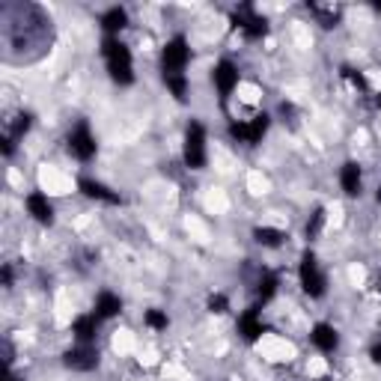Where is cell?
<instances>
[{
  "label": "cell",
  "instance_id": "obj_1",
  "mask_svg": "<svg viewBox=\"0 0 381 381\" xmlns=\"http://www.w3.org/2000/svg\"><path fill=\"white\" fill-rule=\"evenodd\" d=\"M101 57H104V66H108L111 81L119 87H131L134 84V60L128 45L119 39V36H104L101 42Z\"/></svg>",
  "mask_w": 381,
  "mask_h": 381
},
{
  "label": "cell",
  "instance_id": "obj_2",
  "mask_svg": "<svg viewBox=\"0 0 381 381\" xmlns=\"http://www.w3.org/2000/svg\"><path fill=\"white\" fill-rule=\"evenodd\" d=\"M298 283L304 289V295H310V298H325V292H328V277H325V271H322V265H319L313 250H304V256H301Z\"/></svg>",
  "mask_w": 381,
  "mask_h": 381
},
{
  "label": "cell",
  "instance_id": "obj_3",
  "mask_svg": "<svg viewBox=\"0 0 381 381\" xmlns=\"http://www.w3.org/2000/svg\"><path fill=\"white\" fill-rule=\"evenodd\" d=\"M182 158H185L188 170H203L209 164V149H206V128L203 123L191 119L185 128V143H182Z\"/></svg>",
  "mask_w": 381,
  "mask_h": 381
},
{
  "label": "cell",
  "instance_id": "obj_4",
  "mask_svg": "<svg viewBox=\"0 0 381 381\" xmlns=\"http://www.w3.org/2000/svg\"><path fill=\"white\" fill-rule=\"evenodd\" d=\"M188 63H191L188 39H185V36H173L170 42L164 45V51H161V66H164V74H185Z\"/></svg>",
  "mask_w": 381,
  "mask_h": 381
},
{
  "label": "cell",
  "instance_id": "obj_5",
  "mask_svg": "<svg viewBox=\"0 0 381 381\" xmlns=\"http://www.w3.org/2000/svg\"><path fill=\"white\" fill-rule=\"evenodd\" d=\"M271 128V116L268 114H256L253 119H241V123H230V137L238 143L256 146Z\"/></svg>",
  "mask_w": 381,
  "mask_h": 381
},
{
  "label": "cell",
  "instance_id": "obj_6",
  "mask_svg": "<svg viewBox=\"0 0 381 381\" xmlns=\"http://www.w3.org/2000/svg\"><path fill=\"white\" fill-rule=\"evenodd\" d=\"M96 149H99V143H96V134L89 131V126L87 123H78L72 131H69V152L78 161H93L96 158Z\"/></svg>",
  "mask_w": 381,
  "mask_h": 381
},
{
  "label": "cell",
  "instance_id": "obj_7",
  "mask_svg": "<svg viewBox=\"0 0 381 381\" xmlns=\"http://www.w3.org/2000/svg\"><path fill=\"white\" fill-rule=\"evenodd\" d=\"M211 81H215V89H218L221 101L226 104L230 96L236 93V87H238V66L233 63V60H218L215 69H211Z\"/></svg>",
  "mask_w": 381,
  "mask_h": 381
},
{
  "label": "cell",
  "instance_id": "obj_8",
  "mask_svg": "<svg viewBox=\"0 0 381 381\" xmlns=\"http://www.w3.org/2000/svg\"><path fill=\"white\" fill-rule=\"evenodd\" d=\"M233 24L238 30H245V36H250V39H263L268 33V21L263 18V15H256V9L250 4H241L233 12Z\"/></svg>",
  "mask_w": 381,
  "mask_h": 381
},
{
  "label": "cell",
  "instance_id": "obj_9",
  "mask_svg": "<svg viewBox=\"0 0 381 381\" xmlns=\"http://www.w3.org/2000/svg\"><path fill=\"white\" fill-rule=\"evenodd\" d=\"M63 363L72 372H93L99 367V348L87 346V343H78V346L69 348V352L63 355Z\"/></svg>",
  "mask_w": 381,
  "mask_h": 381
},
{
  "label": "cell",
  "instance_id": "obj_10",
  "mask_svg": "<svg viewBox=\"0 0 381 381\" xmlns=\"http://www.w3.org/2000/svg\"><path fill=\"white\" fill-rule=\"evenodd\" d=\"M24 209H27V215L33 218L36 223H42V226H51L54 223V203L48 200V194L30 191L27 200H24Z\"/></svg>",
  "mask_w": 381,
  "mask_h": 381
},
{
  "label": "cell",
  "instance_id": "obj_11",
  "mask_svg": "<svg viewBox=\"0 0 381 381\" xmlns=\"http://www.w3.org/2000/svg\"><path fill=\"white\" fill-rule=\"evenodd\" d=\"M78 191L84 194V197H89V200H96V203H104V206H119L123 203V197H119L116 191H111L104 182H99V179H78Z\"/></svg>",
  "mask_w": 381,
  "mask_h": 381
},
{
  "label": "cell",
  "instance_id": "obj_12",
  "mask_svg": "<svg viewBox=\"0 0 381 381\" xmlns=\"http://www.w3.org/2000/svg\"><path fill=\"white\" fill-rule=\"evenodd\" d=\"M310 343H313L322 355H333V352L340 348V331L333 328V325H328V322H319V325H313V331H310Z\"/></svg>",
  "mask_w": 381,
  "mask_h": 381
},
{
  "label": "cell",
  "instance_id": "obj_13",
  "mask_svg": "<svg viewBox=\"0 0 381 381\" xmlns=\"http://www.w3.org/2000/svg\"><path fill=\"white\" fill-rule=\"evenodd\" d=\"M340 188L346 197H360L363 191V170L358 161H346L340 167Z\"/></svg>",
  "mask_w": 381,
  "mask_h": 381
},
{
  "label": "cell",
  "instance_id": "obj_14",
  "mask_svg": "<svg viewBox=\"0 0 381 381\" xmlns=\"http://www.w3.org/2000/svg\"><path fill=\"white\" fill-rule=\"evenodd\" d=\"M99 322L101 319L96 313H87V316H78L72 322V337L78 340V343H87V346H93L96 337H99Z\"/></svg>",
  "mask_w": 381,
  "mask_h": 381
},
{
  "label": "cell",
  "instance_id": "obj_15",
  "mask_svg": "<svg viewBox=\"0 0 381 381\" xmlns=\"http://www.w3.org/2000/svg\"><path fill=\"white\" fill-rule=\"evenodd\" d=\"M238 333L245 337L248 343H256L259 337L265 333V325H263V316H259V307H250L238 316Z\"/></svg>",
  "mask_w": 381,
  "mask_h": 381
},
{
  "label": "cell",
  "instance_id": "obj_16",
  "mask_svg": "<svg viewBox=\"0 0 381 381\" xmlns=\"http://www.w3.org/2000/svg\"><path fill=\"white\" fill-rule=\"evenodd\" d=\"M101 322L104 319H116L119 313H123V298L114 295V292H99L96 295V310H93Z\"/></svg>",
  "mask_w": 381,
  "mask_h": 381
},
{
  "label": "cell",
  "instance_id": "obj_17",
  "mask_svg": "<svg viewBox=\"0 0 381 381\" xmlns=\"http://www.w3.org/2000/svg\"><path fill=\"white\" fill-rule=\"evenodd\" d=\"M126 27H128V12L123 6H111L108 12L101 15V30L108 36H116L119 30H126Z\"/></svg>",
  "mask_w": 381,
  "mask_h": 381
},
{
  "label": "cell",
  "instance_id": "obj_18",
  "mask_svg": "<svg viewBox=\"0 0 381 381\" xmlns=\"http://www.w3.org/2000/svg\"><path fill=\"white\" fill-rule=\"evenodd\" d=\"M253 241L263 248H283L286 233L283 230H274V226H256L253 230Z\"/></svg>",
  "mask_w": 381,
  "mask_h": 381
},
{
  "label": "cell",
  "instance_id": "obj_19",
  "mask_svg": "<svg viewBox=\"0 0 381 381\" xmlns=\"http://www.w3.org/2000/svg\"><path fill=\"white\" fill-rule=\"evenodd\" d=\"M277 286H280V277H277V274L263 271V277H259V289H256L259 304H268L274 295H277Z\"/></svg>",
  "mask_w": 381,
  "mask_h": 381
},
{
  "label": "cell",
  "instance_id": "obj_20",
  "mask_svg": "<svg viewBox=\"0 0 381 381\" xmlns=\"http://www.w3.org/2000/svg\"><path fill=\"white\" fill-rule=\"evenodd\" d=\"M164 84H167V89H170V96L176 101H185L188 99V89H191L188 74H164Z\"/></svg>",
  "mask_w": 381,
  "mask_h": 381
},
{
  "label": "cell",
  "instance_id": "obj_21",
  "mask_svg": "<svg viewBox=\"0 0 381 381\" xmlns=\"http://www.w3.org/2000/svg\"><path fill=\"white\" fill-rule=\"evenodd\" d=\"M143 322L152 331H167V328H170V316H167L164 310H158V307H152V310L143 313Z\"/></svg>",
  "mask_w": 381,
  "mask_h": 381
},
{
  "label": "cell",
  "instance_id": "obj_22",
  "mask_svg": "<svg viewBox=\"0 0 381 381\" xmlns=\"http://www.w3.org/2000/svg\"><path fill=\"white\" fill-rule=\"evenodd\" d=\"M310 9L316 12V18H319V24H322V27H337V21H340V9L337 6H316V4H310Z\"/></svg>",
  "mask_w": 381,
  "mask_h": 381
},
{
  "label": "cell",
  "instance_id": "obj_23",
  "mask_svg": "<svg viewBox=\"0 0 381 381\" xmlns=\"http://www.w3.org/2000/svg\"><path fill=\"white\" fill-rule=\"evenodd\" d=\"M30 126H33V116H30V114H21V116H15V126H12L9 137H12V140H21V137L30 131Z\"/></svg>",
  "mask_w": 381,
  "mask_h": 381
},
{
  "label": "cell",
  "instance_id": "obj_24",
  "mask_svg": "<svg viewBox=\"0 0 381 381\" xmlns=\"http://www.w3.org/2000/svg\"><path fill=\"white\" fill-rule=\"evenodd\" d=\"M322 226H325V209L319 206V209L313 211V218L307 221V230H304V233H307V238H316L319 233H322Z\"/></svg>",
  "mask_w": 381,
  "mask_h": 381
},
{
  "label": "cell",
  "instance_id": "obj_25",
  "mask_svg": "<svg viewBox=\"0 0 381 381\" xmlns=\"http://www.w3.org/2000/svg\"><path fill=\"white\" fill-rule=\"evenodd\" d=\"M230 310V301H226V295H221V292H215V295H209V313H226Z\"/></svg>",
  "mask_w": 381,
  "mask_h": 381
},
{
  "label": "cell",
  "instance_id": "obj_26",
  "mask_svg": "<svg viewBox=\"0 0 381 381\" xmlns=\"http://www.w3.org/2000/svg\"><path fill=\"white\" fill-rule=\"evenodd\" d=\"M346 78H348V81H352V84H358L360 89H367V78H363V74H355L352 69H346Z\"/></svg>",
  "mask_w": 381,
  "mask_h": 381
},
{
  "label": "cell",
  "instance_id": "obj_27",
  "mask_svg": "<svg viewBox=\"0 0 381 381\" xmlns=\"http://www.w3.org/2000/svg\"><path fill=\"white\" fill-rule=\"evenodd\" d=\"M0 143H4V155L9 158V155H12V152H15V140H12V137H9V134H4V140H0Z\"/></svg>",
  "mask_w": 381,
  "mask_h": 381
},
{
  "label": "cell",
  "instance_id": "obj_28",
  "mask_svg": "<svg viewBox=\"0 0 381 381\" xmlns=\"http://www.w3.org/2000/svg\"><path fill=\"white\" fill-rule=\"evenodd\" d=\"M370 358H372V363H378V367H381V343H375L370 348Z\"/></svg>",
  "mask_w": 381,
  "mask_h": 381
},
{
  "label": "cell",
  "instance_id": "obj_29",
  "mask_svg": "<svg viewBox=\"0 0 381 381\" xmlns=\"http://www.w3.org/2000/svg\"><path fill=\"white\" fill-rule=\"evenodd\" d=\"M9 283H12V268L4 265V286H9Z\"/></svg>",
  "mask_w": 381,
  "mask_h": 381
},
{
  "label": "cell",
  "instance_id": "obj_30",
  "mask_svg": "<svg viewBox=\"0 0 381 381\" xmlns=\"http://www.w3.org/2000/svg\"><path fill=\"white\" fill-rule=\"evenodd\" d=\"M6 381H24V378H21V375H9Z\"/></svg>",
  "mask_w": 381,
  "mask_h": 381
},
{
  "label": "cell",
  "instance_id": "obj_31",
  "mask_svg": "<svg viewBox=\"0 0 381 381\" xmlns=\"http://www.w3.org/2000/svg\"><path fill=\"white\" fill-rule=\"evenodd\" d=\"M375 101H378V108H381V93H378V99H375Z\"/></svg>",
  "mask_w": 381,
  "mask_h": 381
},
{
  "label": "cell",
  "instance_id": "obj_32",
  "mask_svg": "<svg viewBox=\"0 0 381 381\" xmlns=\"http://www.w3.org/2000/svg\"><path fill=\"white\" fill-rule=\"evenodd\" d=\"M378 200H381V191H378Z\"/></svg>",
  "mask_w": 381,
  "mask_h": 381
}]
</instances>
